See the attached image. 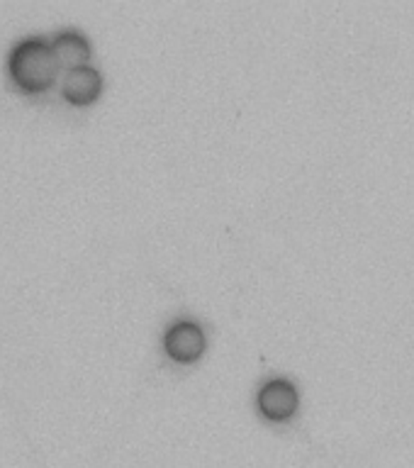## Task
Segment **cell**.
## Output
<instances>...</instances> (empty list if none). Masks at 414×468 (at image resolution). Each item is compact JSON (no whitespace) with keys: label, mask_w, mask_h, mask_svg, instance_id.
<instances>
[{"label":"cell","mask_w":414,"mask_h":468,"mask_svg":"<svg viewBox=\"0 0 414 468\" xmlns=\"http://www.w3.org/2000/svg\"><path fill=\"white\" fill-rule=\"evenodd\" d=\"M51 49L57 54L58 66H64L66 71L76 69V66H86L88 58H90V44H88L86 37L80 32H73V29L58 32L51 39Z\"/></svg>","instance_id":"obj_5"},{"label":"cell","mask_w":414,"mask_h":468,"mask_svg":"<svg viewBox=\"0 0 414 468\" xmlns=\"http://www.w3.org/2000/svg\"><path fill=\"white\" fill-rule=\"evenodd\" d=\"M57 54L51 49L49 42L44 39H22L13 47L7 57V71L10 79L22 88L25 93H42L57 80L58 76Z\"/></svg>","instance_id":"obj_1"},{"label":"cell","mask_w":414,"mask_h":468,"mask_svg":"<svg viewBox=\"0 0 414 468\" xmlns=\"http://www.w3.org/2000/svg\"><path fill=\"white\" fill-rule=\"evenodd\" d=\"M64 98L73 105H88L93 102L102 90V76L98 69H93L90 64L76 66V69H69L64 76Z\"/></svg>","instance_id":"obj_4"},{"label":"cell","mask_w":414,"mask_h":468,"mask_svg":"<svg viewBox=\"0 0 414 468\" xmlns=\"http://www.w3.org/2000/svg\"><path fill=\"white\" fill-rule=\"evenodd\" d=\"M259 410L269 420H288L298 410V388L288 378H269L263 380L259 393H256Z\"/></svg>","instance_id":"obj_3"},{"label":"cell","mask_w":414,"mask_h":468,"mask_svg":"<svg viewBox=\"0 0 414 468\" xmlns=\"http://www.w3.org/2000/svg\"><path fill=\"white\" fill-rule=\"evenodd\" d=\"M164 349L175 361H196L205 351V332L196 320H175L164 335Z\"/></svg>","instance_id":"obj_2"}]
</instances>
